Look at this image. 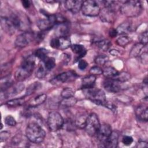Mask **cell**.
Returning a JSON list of instances; mask_svg holds the SVG:
<instances>
[{
	"label": "cell",
	"instance_id": "34",
	"mask_svg": "<svg viewBox=\"0 0 148 148\" xmlns=\"http://www.w3.org/2000/svg\"><path fill=\"white\" fill-rule=\"evenodd\" d=\"M130 38L127 36H122L117 39L116 43L121 47H125L130 42Z\"/></svg>",
	"mask_w": 148,
	"mask_h": 148
},
{
	"label": "cell",
	"instance_id": "46",
	"mask_svg": "<svg viewBox=\"0 0 148 148\" xmlns=\"http://www.w3.org/2000/svg\"><path fill=\"white\" fill-rule=\"evenodd\" d=\"M137 147H147V143L145 141H139L137 145Z\"/></svg>",
	"mask_w": 148,
	"mask_h": 148
},
{
	"label": "cell",
	"instance_id": "3",
	"mask_svg": "<svg viewBox=\"0 0 148 148\" xmlns=\"http://www.w3.org/2000/svg\"><path fill=\"white\" fill-rule=\"evenodd\" d=\"M83 90V94L87 98L97 105H105L106 102V95L102 90L94 87Z\"/></svg>",
	"mask_w": 148,
	"mask_h": 148
},
{
	"label": "cell",
	"instance_id": "44",
	"mask_svg": "<svg viewBox=\"0 0 148 148\" xmlns=\"http://www.w3.org/2000/svg\"><path fill=\"white\" fill-rule=\"evenodd\" d=\"M9 134L6 131H3L1 132V141L4 140L6 138H8L9 136Z\"/></svg>",
	"mask_w": 148,
	"mask_h": 148
},
{
	"label": "cell",
	"instance_id": "33",
	"mask_svg": "<svg viewBox=\"0 0 148 148\" xmlns=\"http://www.w3.org/2000/svg\"><path fill=\"white\" fill-rule=\"evenodd\" d=\"M130 75L128 73L125 72H119V74L117 75V77L114 79V80H116L120 82H124L130 79Z\"/></svg>",
	"mask_w": 148,
	"mask_h": 148
},
{
	"label": "cell",
	"instance_id": "39",
	"mask_svg": "<svg viewBox=\"0 0 148 148\" xmlns=\"http://www.w3.org/2000/svg\"><path fill=\"white\" fill-rule=\"evenodd\" d=\"M5 123L6 125L9 126H14L16 124V121L14 118L11 115H8L5 117Z\"/></svg>",
	"mask_w": 148,
	"mask_h": 148
},
{
	"label": "cell",
	"instance_id": "43",
	"mask_svg": "<svg viewBox=\"0 0 148 148\" xmlns=\"http://www.w3.org/2000/svg\"><path fill=\"white\" fill-rule=\"evenodd\" d=\"M61 56H61V60H62V62L64 64H66L70 61V60H71L70 55H69L68 54H66V53H64Z\"/></svg>",
	"mask_w": 148,
	"mask_h": 148
},
{
	"label": "cell",
	"instance_id": "40",
	"mask_svg": "<svg viewBox=\"0 0 148 148\" xmlns=\"http://www.w3.org/2000/svg\"><path fill=\"white\" fill-rule=\"evenodd\" d=\"M134 140L132 136H123V139H122V142L125 145V146H130L132 144V143L133 142Z\"/></svg>",
	"mask_w": 148,
	"mask_h": 148
},
{
	"label": "cell",
	"instance_id": "16",
	"mask_svg": "<svg viewBox=\"0 0 148 148\" xmlns=\"http://www.w3.org/2000/svg\"><path fill=\"white\" fill-rule=\"evenodd\" d=\"M24 89V85L21 83L13 84L4 91V96L6 98L14 96L20 93ZM2 92V91H1Z\"/></svg>",
	"mask_w": 148,
	"mask_h": 148
},
{
	"label": "cell",
	"instance_id": "41",
	"mask_svg": "<svg viewBox=\"0 0 148 148\" xmlns=\"http://www.w3.org/2000/svg\"><path fill=\"white\" fill-rule=\"evenodd\" d=\"M88 66L87 62L84 60H80L78 62V68L80 70H84Z\"/></svg>",
	"mask_w": 148,
	"mask_h": 148
},
{
	"label": "cell",
	"instance_id": "45",
	"mask_svg": "<svg viewBox=\"0 0 148 148\" xmlns=\"http://www.w3.org/2000/svg\"><path fill=\"white\" fill-rule=\"evenodd\" d=\"M21 3H22V5L25 8H29L31 5V1H28V0H24V1H21Z\"/></svg>",
	"mask_w": 148,
	"mask_h": 148
},
{
	"label": "cell",
	"instance_id": "25",
	"mask_svg": "<svg viewBox=\"0 0 148 148\" xmlns=\"http://www.w3.org/2000/svg\"><path fill=\"white\" fill-rule=\"evenodd\" d=\"M145 45H143L141 43H136L134 46L132 47L130 53V56L131 57H137L139 56L141 54L142 50L143 49L144 46Z\"/></svg>",
	"mask_w": 148,
	"mask_h": 148
},
{
	"label": "cell",
	"instance_id": "42",
	"mask_svg": "<svg viewBox=\"0 0 148 148\" xmlns=\"http://www.w3.org/2000/svg\"><path fill=\"white\" fill-rule=\"evenodd\" d=\"M140 43L144 45H146L147 43V31L143 32L140 36Z\"/></svg>",
	"mask_w": 148,
	"mask_h": 148
},
{
	"label": "cell",
	"instance_id": "7",
	"mask_svg": "<svg viewBox=\"0 0 148 148\" xmlns=\"http://www.w3.org/2000/svg\"><path fill=\"white\" fill-rule=\"evenodd\" d=\"M16 28L25 31L30 26V22L28 17L24 13H18L13 15L10 18Z\"/></svg>",
	"mask_w": 148,
	"mask_h": 148
},
{
	"label": "cell",
	"instance_id": "23",
	"mask_svg": "<svg viewBox=\"0 0 148 148\" xmlns=\"http://www.w3.org/2000/svg\"><path fill=\"white\" fill-rule=\"evenodd\" d=\"M119 72L112 66H107L102 70L103 75L107 79H114L119 74Z\"/></svg>",
	"mask_w": 148,
	"mask_h": 148
},
{
	"label": "cell",
	"instance_id": "6",
	"mask_svg": "<svg viewBox=\"0 0 148 148\" xmlns=\"http://www.w3.org/2000/svg\"><path fill=\"white\" fill-rule=\"evenodd\" d=\"M81 10L84 16L95 17L99 15L101 9L96 1L88 0L83 1Z\"/></svg>",
	"mask_w": 148,
	"mask_h": 148
},
{
	"label": "cell",
	"instance_id": "15",
	"mask_svg": "<svg viewBox=\"0 0 148 148\" xmlns=\"http://www.w3.org/2000/svg\"><path fill=\"white\" fill-rule=\"evenodd\" d=\"M83 1L77 0H69L65 2L66 9L73 14L78 13L82 9Z\"/></svg>",
	"mask_w": 148,
	"mask_h": 148
},
{
	"label": "cell",
	"instance_id": "27",
	"mask_svg": "<svg viewBox=\"0 0 148 148\" xmlns=\"http://www.w3.org/2000/svg\"><path fill=\"white\" fill-rule=\"evenodd\" d=\"M95 43H96L98 47L104 51H108L112 46V43H111L110 41L109 40L106 39L98 40L96 41Z\"/></svg>",
	"mask_w": 148,
	"mask_h": 148
},
{
	"label": "cell",
	"instance_id": "14",
	"mask_svg": "<svg viewBox=\"0 0 148 148\" xmlns=\"http://www.w3.org/2000/svg\"><path fill=\"white\" fill-rule=\"evenodd\" d=\"M112 132L111 126L108 124H103L101 125L96 135L97 136L98 140L103 144L107 138L110 136Z\"/></svg>",
	"mask_w": 148,
	"mask_h": 148
},
{
	"label": "cell",
	"instance_id": "11",
	"mask_svg": "<svg viewBox=\"0 0 148 148\" xmlns=\"http://www.w3.org/2000/svg\"><path fill=\"white\" fill-rule=\"evenodd\" d=\"M115 11L110 8L104 7L102 10L101 9L99 14L101 20L103 22L113 23L115 20Z\"/></svg>",
	"mask_w": 148,
	"mask_h": 148
},
{
	"label": "cell",
	"instance_id": "47",
	"mask_svg": "<svg viewBox=\"0 0 148 148\" xmlns=\"http://www.w3.org/2000/svg\"><path fill=\"white\" fill-rule=\"evenodd\" d=\"M109 35L112 38L115 37L117 35V32L116 29H110L109 32Z\"/></svg>",
	"mask_w": 148,
	"mask_h": 148
},
{
	"label": "cell",
	"instance_id": "48",
	"mask_svg": "<svg viewBox=\"0 0 148 148\" xmlns=\"http://www.w3.org/2000/svg\"><path fill=\"white\" fill-rule=\"evenodd\" d=\"M110 54H112L113 56H117L119 55L120 53L118 50H115V49H112L111 50H110Z\"/></svg>",
	"mask_w": 148,
	"mask_h": 148
},
{
	"label": "cell",
	"instance_id": "29",
	"mask_svg": "<svg viewBox=\"0 0 148 148\" xmlns=\"http://www.w3.org/2000/svg\"><path fill=\"white\" fill-rule=\"evenodd\" d=\"M48 50L44 49V48H40L36 50L35 53V56L37 57L38 58H39L42 61H45L48 57Z\"/></svg>",
	"mask_w": 148,
	"mask_h": 148
},
{
	"label": "cell",
	"instance_id": "20",
	"mask_svg": "<svg viewBox=\"0 0 148 148\" xmlns=\"http://www.w3.org/2000/svg\"><path fill=\"white\" fill-rule=\"evenodd\" d=\"M31 73L32 72L20 66L16 71L14 77L18 82H22L28 78L31 75Z\"/></svg>",
	"mask_w": 148,
	"mask_h": 148
},
{
	"label": "cell",
	"instance_id": "35",
	"mask_svg": "<svg viewBox=\"0 0 148 148\" xmlns=\"http://www.w3.org/2000/svg\"><path fill=\"white\" fill-rule=\"evenodd\" d=\"M109 60V57L106 55H99L95 58V62L99 65H103Z\"/></svg>",
	"mask_w": 148,
	"mask_h": 148
},
{
	"label": "cell",
	"instance_id": "31",
	"mask_svg": "<svg viewBox=\"0 0 148 148\" xmlns=\"http://www.w3.org/2000/svg\"><path fill=\"white\" fill-rule=\"evenodd\" d=\"M46 98H47V95L45 94H42L38 95L34 98L33 101V103H32V106H36L43 103L46 101Z\"/></svg>",
	"mask_w": 148,
	"mask_h": 148
},
{
	"label": "cell",
	"instance_id": "24",
	"mask_svg": "<svg viewBox=\"0 0 148 148\" xmlns=\"http://www.w3.org/2000/svg\"><path fill=\"white\" fill-rule=\"evenodd\" d=\"M131 25L128 22H124L120 24L116 29L117 34L124 35L130 33L131 31Z\"/></svg>",
	"mask_w": 148,
	"mask_h": 148
},
{
	"label": "cell",
	"instance_id": "37",
	"mask_svg": "<svg viewBox=\"0 0 148 148\" xmlns=\"http://www.w3.org/2000/svg\"><path fill=\"white\" fill-rule=\"evenodd\" d=\"M61 97L63 98H69L73 97L75 95V92L73 90L69 87L65 88L62 90L61 91Z\"/></svg>",
	"mask_w": 148,
	"mask_h": 148
},
{
	"label": "cell",
	"instance_id": "32",
	"mask_svg": "<svg viewBox=\"0 0 148 148\" xmlns=\"http://www.w3.org/2000/svg\"><path fill=\"white\" fill-rule=\"evenodd\" d=\"M40 87H41V85H40V83H39V82H35V83H32L27 89V91L25 92V96L29 95L31 94L34 93L35 91L38 90Z\"/></svg>",
	"mask_w": 148,
	"mask_h": 148
},
{
	"label": "cell",
	"instance_id": "30",
	"mask_svg": "<svg viewBox=\"0 0 148 148\" xmlns=\"http://www.w3.org/2000/svg\"><path fill=\"white\" fill-rule=\"evenodd\" d=\"M43 62V65L47 71L51 70L53 68H54V67L56 65L55 59L53 57H47Z\"/></svg>",
	"mask_w": 148,
	"mask_h": 148
},
{
	"label": "cell",
	"instance_id": "38",
	"mask_svg": "<svg viewBox=\"0 0 148 148\" xmlns=\"http://www.w3.org/2000/svg\"><path fill=\"white\" fill-rule=\"evenodd\" d=\"M89 72L90 75H92L94 76L99 75L102 74V69L98 66H94L90 68Z\"/></svg>",
	"mask_w": 148,
	"mask_h": 148
},
{
	"label": "cell",
	"instance_id": "28",
	"mask_svg": "<svg viewBox=\"0 0 148 148\" xmlns=\"http://www.w3.org/2000/svg\"><path fill=\"white\" fill-rule=\"evenodd\" d=\"M25 102L24 98H18L10 99L6 102V104L10 107H17L22 105Z\"/></svg>",
	"mask_w": 148,
	"mask_h": 148
},
{
	"label": "cell",
	"instance_id": "36",
	"mask_svg": "<svg viewBox=\"0 0 148 148\" xmlns=\"http://www.w3.org/2000/svg\"><path fill=\"white\" fill-rule=\"evenodd\" d=\"M47 71L44 65H40L36 70V76L39 79H42L46 76Z\"/></svg>",
	"mask_w": 148,
	"mask_h": 148
},
{
	"label": "cell",
	"instance_id": "18",
	"mask_svg": "<svg viewBox=\"0 0 148 148\" xmlns=\"http://www.w3.org/2000/svg\"><path fill=\"white\" fill-rule=\"evenodd\" d=\"M1 24L4 31H6L9 34H13L16 29L10 18L2 17L1 19Z\"/></svg>",
	"mask_w": 148,
	"mask_h": 148
},
{
	"label": "cell",
	"instance_id": "10",
	"mask_svg": "<svg viewBox=\"0 0 148 148\" xmlns=\"http://www.w3.org/2000/svg\"><path fill=\"white\" fill-rule=\"evenodd\" d=\"M35 39V35L30 32H24L18 35L15 40V45L17 47L23 48L27 46Z\"/></svg>",
	"mask_w": 148,
	"mask_h": 148
},
{
	"label": "cell",
	"instance_id": "26",
	"mask_svg": "<svg viewBox=\"0 0 148 148\" xmlns=\"http://www.w3.org/2000/svg\"><path fill=\"white\" fill-rule=\"evenodd\" d=\"M76 103L77 99L73 96L69 98H63L60 103V106L62 108H69L74 106Z\"/></svg>",
	"mask_w": 148,
	"mask_h": 148
},
{
	"label": "cell",
	"instance_id": "19",
	"mask_svg": "<svg viewBox=\"0 0 148 148\" xmlns=\"http://www.w3.org/2000/svg\"><path fill=\"white\" fill-rule=\"evenodd\" d=\"M135 114L137 119L142 121H147L148 119V109L147 106H139L136 110Z\"/></svg>",
	"mask_w": 148,
	"mask_h": 148
},
{
	"label": "cell",
	"instance_id": "17",
	"mask_svg": "<svg viewBox=\"0 0 148 148\" xmlns=\"http://www.w3.org/2000/svg\"><path fill=\"white\" fill-rule=\"evenodd\" d=\"M119 133L117 131H112L110 136L103 143V146L108 148H115L117 146L119 140Z\"/></svg>",
	"mask_w": 148,
	"mask_h": 148
},
{
	"label": "cell",
	"instance_id": "8",
	"mask_svg": "<svg viewBox=\"0 0 148 148\" xmlns=\"http://www.w3.org/2000/svg\"><path fill=\"white\" fill-rule=\"evenodd\" d=\"M56 24H57L56 14L47 15L46 18L39 20L37 22L39 29L42 32L49 30Z\"/></svg>",
	"mask_w": 148,
	"mask_h": 148
},
{
	"label": "cell",
	"instance_id": "22",
	"mask_svg": "<svg viewBox=\"0 0 148 148\" xmlns=\"http://www.w3.org/2000/svg\"><path fill=\"white\" fill-rule=\"evenodd\" d=\"M72 51L77 56V59L83 57L87 53L86 49L82 45L75 44L71 46Z\"/></svg>",
	"mask_w": 148,
	"mask_h": 148
},
{
	"label": "cell",
	"instance_id": "4",
	"mask_svg": "<svg viewBox=\"0 0 148 148\" xmlns=\"http://www.w3.org/2000/svg\"><path fill=\"white\" fill-rule=\"evenodd\" d=\"M100 126L98 116L95 113H92L87 117L84 128L90 136H94L97 134Z\"/></svg>",
	"mask_w": 148,
	"mask_h": 148
},
{
	"label": "cell",
	"instance_id": "9",
	"mask_svg": "<svg viewBox=\"0 0 148 148\" xmlns=\"http://www.w3.org/2000/svg\"><path fill=\"white\" fill-rule=\"evenodd\" d=\"M50 45L54 49L64 50L71 47V41L69 37L66 36H62L58 38L52 39L50 40Z\"/></svg>",
	"mask_w": 148,
	"mask_h": 148
},
{
	"label": "cell",
	"instance_id": "21",
	"mask_svg": "<svg viewBox=\"0 0 148 148\" xmlns=\"http://www.w3.org/2000/svg\"><path fill=\"white\" fill-rule=\"evenodd\" d=\"M96 81V76L90 75L83 77L82 80V88L83 89H87L94 87Z\"/></svg>",
	"mask_w": 148,
	"mask_h": 148
},
{
	"label": "cell",
	"instance_id": "2",
	"mask_svg": "<svg viewBox=\"0 0 148 148\" xmlns=\"http://www.w3.org/2000/svg\"><path fill=\"white\" fill-rule=\"evenodd\" d=\"M143 10L142 3L139 1H127L120 7L122 14L128 17H134L140 15Z\"/></svg>",
	"mask_w": 148,
	"mask_h": 148
},
{
	"label": "cell",
	"instance_id": "1",
	"mask_svg": "<svg viewBox=\"0 0 148 148\" xmlns=\"http://www.w3.org/2000/svg\"><path fill=\"white\" fill-rule=\"evenodd\" d=\"M25 135L31 142L38 144L42 143L45 139L46 132L38 124L31 123L27 126Z\"/></svg>",
	"mask_w": 148,
	"mask_h": 148
},
{
	"label": "cell",
	"instance_id": "13",
	"mask_svg": "<svg viewBox=\"0 0 148 148\" xmlns=\"http://www.w3.org/2000/svg\"><path fill=\"white\" fill-rule=\"evenodd\" d=\"M77 77V74L72 71H69L61 73L57 76L52 80L55 81L56 82L59 83H65L69 82L75 80Z\"/></svg>",
	"mask_w": 148,
	"mask_h": 148
},
{
	"label": "cell",
	"instance_id": "5",
	"mask_svg": "<svg viewBox=\"0 0 148 148\" xmlns=\"http://www.w3.org/2000/svg\"><path fill=\"white\" fill-rule=\"evenodd\" d=\"M47 125L51 131L60 130L64 125V121L62 116L57 112H51L47 117Z\"/></svg>",
	"mask_w": 148,
	"mask_h": 148
},
{
	"label": "cell",
	"instance_id": "12",
	"mask_svg": "<svg viewBox=\"0 0 148 148\" xmlns=\"http://www.w3.org/2000/svg\"><path fill=\"white\" fill-rule=\"evenodd\" d=\"M103 87L109 92H117L121 90V82L112 79H106L103 82Z\"/></svg>",
	"mask_w": 148,
	"mask_h": 148
}]
</instances>
